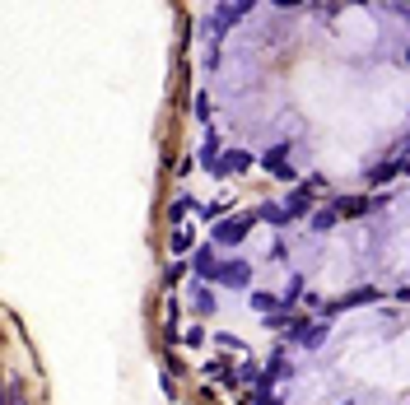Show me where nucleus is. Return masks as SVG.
Wrapping results in <instances>:
<instances>
[{
    "label": "nucleus",
    "mask_w": 410,
    "mask_h": 405,
    "mask_svg": "<svg viewBox=\"0 0 410 405\" xmlns=\"http://www.w3.org/2000/svg\"><path fill=\"white\" fill-rule=\"evenodd\" d=\"M303 294V275H289V289H284V298H289V303H294V298Z\"/></svg>",
    "instance_id": "nucleus-16"
},
{
    "label": "nucleus",
    "mask_w": 410,
    "mask_h": 405,
    "mask_svg": "<svg viewBox=\"0 0 410 405\" xmlns=\"http://www.w3.org/2000/svg\"><path fill=\"white\" fill-rule=\"evenodd\" d=\"M215 345H224V349H243V340H238V336H229V331H220V336H215Z\"/></svg>",
    "instance_id": "nucleus-17"
},
{
    "label": "nucleus",
    "mask_w": 410,
    "mask_h": 405,
    "mask_svg": "<svg viewBox=\"0 0 410 405\" xmlns=\"http://www.w3.org/2000/svg\"><path fill=\"white\" fill-rule=\"evenodd\" d=\"M336 219H341V210L327 205V210H317V215L308 219V229H313V233H327V229H336Z\"/></svg>",
    "instance_id": "nucleus-9"
},
{
    "label": "nucleus",
    "mask_w": 410,
    "mask_h": 405,
    "mask_svg": "<svg viewBox=\"0 0 410 405\" xmlns=\"http://www.w3.org/2000/svg\"><path fill=\"white\" fill-rule=\"evenodd\" d=\"M252 224H256V215H229L220 224H210V242L215 247H238L243 238L252 233Z\"/></svg>",
    "instance_id": "nucleus-1"
},
{
    "label": "nucleus",
    "mask_w": 410,
    "mask_h": 405,
    "mask_svg": "<svg viewBox=\"0 0 410 405\" xmlns=\"http://www.w3.org/2000/svg\"><path fill=\"white\" fill-rule=\"evenodd\" d=\"M252 312H266V317H275V312H280V298L266 294V289H252Z\"/></svg>",
    "instance_id": "nucleus-13"
},
{
    "label": "nucleus",
    "mask_w": 410,
    "mask_h": 405,
    "mask_svg": "<svg viewBox=\"0 0 410 405\" xmlns=\"http://www.w3.org/2000/svg\"><path fill=\"white\" fill-rule=\"evenodd\" d=\"M191 210H196V196H187V191H182V196H177V201L168 205V219H173L177 229H182V219H187Z\"/></svg>",
    "instance_id": "nucleus-11"
},
{
    "label": "nucleus",
    "mask_w": 410,
    "mask_h": 405,
    "mask_svg": "<svg viewBox=\"0 0 410 405\" xmlns=\"http://www.w3.org/2000/svg\"><path fill=\"white\" fill-rule=\"evenodd\" d=\"M201 215L210 219V224H220V219H229V201H205V205H201Z\"/></svg>",
    "instance_id": "nucleus-14"
},
{
    "label": "nucleus",
    "mask_w": 410,
    "mask_h": 405,
    "mask_svg": "<svg viewBox=\"0 0 410 405\" xmlns=\"http://www.w3.org/2000/svg\"><path fill=\"white\" fill-rule=\"evenodd\" d=\"M243 168H252V154L229 149V154H220V163H215V177H229V172H243Z\"/></svg>",
    "instance_id": "nucleus-7"
},
{
    "label": "nucleus",
    "mask_w": 410,
    "mask_h": 405,
    "mask_svg": "<svg viewBox=\"0 0 410 405\" xmlns=\"http://www.w3.org/2000/svg\"><path fill=\"white\" fill-rule=\"evenodd\" d=\"M289 373H294V363H289V358H284V354H275V358H270L266 377H289Z\"/></svg>",
    "instance_id": "nucleus-15"
},
{
    "label": "nucleus",
    "mask_w": 410,
    "mask_h": 405,
    "mask_svg": "<svg viewBox=\"0 0 410 405\" xmlns=\"http://www.w3.org/2000/svg\"><path fill=\"white\" fill-rule=\"evenodd\" d=\"M363 303H378V289H354V294L336 298V303H322V317H336V312H345V308H363Z\"/></svg>",
    "instance_id": "nucleus-4"
},
{
    "label": "nucleus",
    "mask_w": 410,
    "mask_h": 405,
    "mask_svg": "<svg viewBox=\"0 0 410 405\" xmlns=\"http://www.w3.org/2000/svg\"><path fill=\"white\" fill-rule=\"evenodd\" d=\"M313 187H317V182H303V187L289 191V201H284V205H289V215H294V219L313 215Z\"/></svg>",
    "instance_id": "nucleus-5"
},
{
    "label": "nucleus",
    "mask_w": 410,
    "mask_h": 405,
    "mask_svg": "<svg viewBox=\"0 0 410 405\" xmlns=\"http://www.w3.org/2000/svg\"><path fill=\"white\" fill-rule=\"evenodd\" d=\"M191 308L201 312V317H210V312H215V294H210L205 284H191Z\"/></svg>",
    "instance_id": "nucleus-10"
},
{
    "label": "nucleus",
    "mask_w": 410,
    "mask_h": 405,
    "mask_svg": "<svg viewBox=\"0 0 410 405\" xmlns=\"http://www.w3.org/2000/svg\"><path fill=\"white\" fill-rule=\"evenodd\" d=\"M215 284H220V289H247V284H252V265L247 261H220Z\"/></svg>",
    "instance_id": "nucleus-3"
},
{
    "label": "nucleus",
    "mask_w": 410,
    "mask_h": 405,
    "mask_svg": "<svg viewBox=\"0 0 410 405\" xmlns=\"http://www.w3.org/2000/svg\"><path fill=\"white\" fill-rule=\"evenodd\" d=\"M191 242H196V233H191L187 224H182V229H173V256H177V261H187Z\"/></svg>",
    "instance_id": "nucleus-12"
},
{
    "label": "nucleus",
    "mask_w": 410,
    "mask_h": 405,
    "mask_svg": "<svg viewBox=\"0 0 410 405\" xmlns=\"http://www.w3.org/2000/svg\"><path fill=\"white\" fill-rule=\"evenodd\" d=\"M382 205H387V196H345L336 210L341 215H368V210H382Z\"/></svg>",
    "instance_id": "nucleus-6"
},
{
    "label": "nucleus",
    "mask_w": 410,
    "mask_h": 405,
    "mask_svg": "<svg viewBox=\"0 0 410 405\" xmlns=\"http://www.w3.org/2000/svg\"><path fill=\"white\" fill-rule=\"evenodd\" d=\"M256 219H266V224H275V229H284V224H294V215H289V205H256Z\"/></svg>",
    "instance_id": "nucleus-8"
},
{
    "label": "nucleus",
    "mask_w": 410,
    "mask_h": 405,
    "mask_svg": "<svg viewBox=\"0 0 410 405\" xmlns=\"http://www.w3.org/2000/svg\"><path fill=\"white\" fill-rule=\"evenodd\" d=\"M10 405H24V391H19V382H10Z\"/></svg>",
    "instance_id": "nucleus-18"
},
{
    "label": "nucleus",
    "mask_w": 410,
    "mask_h": 405,
    "mask_svg": "<svg viewBox=\"0 0 410 405\" xmlns=\"http://www.w3.org/2000/svg\"><path fill=\"white\" fill-rule=\"evenodd\" d=\"M191 275L201 284H215V275H220V256H215V242H205V247L191 251Z\"/></svg>",
    "instance_id": "nucleus-2"
}]
</instances>
